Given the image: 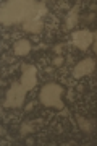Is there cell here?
<instances>
[{
	"mask_svg": "<svg viewBox=\"0 0 97 146\" xmlns=\"http://www.w3.org/2000/svg\"><path fill=\"white\" fill-rule=\"evenodd\" d=\"M61 94H63V88L55 83H49L41 89L39 93V99L44 106L47 107H55V109H65V104L61 101Z\"/></svg>",
	"mask_w": 97,
	"mask_h": 146,
	"instance_id": "6da1fadb",
	"label": "cell"
},
{
	"mask_svg": "<svg viewBox=\"0 0 97 146\" xmlns=\"http://www.w3.org/2000/svg\"><path fill=\"white\" fill-rule=\"evenodd\" d=\"M28 89L21 84V81H15L7 91V98L3 101V107H21L24 102Z\"/></svg>",
	"mask_w": 97,
	"mask_h": 146,
	"instance_id": "7a4b0ae2",
	"label": "cell"
},
{
	"mask_svg": "<svg viewBox=\"0 0 97 146\" xmlns=\"http://www.w3.org/2000/svg\"><path fill=\"white\" fill-rule=\"evenodd\" d=\"M20 81L28 91L34 89V86L37 84V68L34 65H29V63H23L21 65V80Z\"/></svg>",
	"mask_w": 97,
	"mask_h": 146,
	"instance_id": "3957f363",
	"label": "cell"
},
{
	"mask_svg": "<svg viewBox=\"0 0 97 146\" xmlns=\"http://www.w3.org/2000/svg\"><path fill=\"white\" fill-rule=\"evenodd\" d=\"M92 42H94V33H91L89 29H81V31L73 33V44L79 50H86Z\"/></svg>",
	"mask_w": 97,
	"mask_h": 146,
	"instance_id": "277c9868",
	"label": "cell"
},
{
	"mask_svg": "<svg viewBox=\"0 0 97 146\" xmlns=\"http://www.w3.org/2000/svg\"><path fill=\"white\" fill-rule=\"evenodd\" d=\"M94 68H96V62H94V58L87 57L84 60L78 63L75 70H73V76L75 78H81V76H86V75H91L94 72Z\"/></svg>",
	"mask_w": 97,
	"mask_h": 146,
	"instance_id": "5b68a950",
	"label": "cell"
},
{
	"mask_svg": "<svg viewBox=\"0 0 97 146\" xmlns=\"http://www.w3.org/2000/svg\"><path fill=\"white\" fill-rule=\"evenodd\" d=\"M31 50V42L28 41V39H20V41L15 42V46H13V52H15V55H20V57H23V55H26V54H29Z\"/></svg>",
	"mask_w": 97,
	"mask_h": 146,
	"instance_id": "8992f818",
	"label": "cell"
},
{
	"mask_svg": "<svg viewBox=\"0 0 97 146\" xmlns=\"http://www.w3.org/2000/svg\"><path fill=\"white\" fill-rule=\"evenodd\" d=\"M23 28L29 33H41L42 28H44V23L41 21V18H32V20L26 21L24 25H23Z\"/></svg>",
	"mask_w": 97,
	"mask_h": 146,
	"instance_id": "52a82bcc",
	"label": "cell"
},
{
	"mask_svg": "<svg viewBox=\"0 0 97 146\" xmlns=\"http://www.w3.org/2000/svg\"><path fill=\"white\" fill-rule=\"evenodd\" d=\"M78 23V8H73L71 13L68 15V20H67V28L68 29H71L75 28V25Z\"/></svg>",
	"mask_w": 97,
	"mask_h": 146,
	"instance_id": "ba28073f",
	"label": "cell"
},
{
	"mask_svg": "<svg viewBox=\"0 0 97 146\" xmlns=\"http://www.w3.org/2000/svg\"><path fill=\"white\" fill-rule=\"evenodd\" d=\"M76 122H78V125H79V128H81L82 131H91V123H89V120L82 119L81 115H76Z\"/></svg>",
	"mask_w": 97,
	"mask_h": 146,
	"instance_id": "9c48e42d",
	"label": "cell"
},
{
	"mask_svg": "<svg viewBox=\"0 0 97 146\" xmlns=\"http://www.w3.org/2000/svg\"><path fill=\"white\" fill-rule=\"evenodd\" d=\"M34 130V127L31 125V123H23V127H21V135L24 136L28 131H32Z\"/></svg>",
	"mask_w": 97,
	"mask_h": 146,
	"instance_id": "30bf717a",
	"label": "cell"
},
{
	"mask_svg": "<svg viewBox=\"0 0 97 146\" xmlns=\"http://www.w3.org/2000/svg\"><path fill=\"white\" fill-rule=\"evenodd\" d=\"M61 63H63V57H61V55H58V57L53 58V65H55V67H60Z\"/></svg>",
	"mask_w": 97,
	"mask_h": 146,
	"instance_id": "8fae6325",
	"label": "cell"
},
{
	"mask_svg": "<svg viewBox=\"0 0 97 146\" xmlns=\"http://www.w3.org/2000/svg\"><path fill=\"white\" fill-rule=\"evenodd\" d=\"M94 50L97 52V33H94Z\"/></svg>",
	"mask_w": 97,
	"mask_h": 146,
	"instance_id": "7c38bea8",
	"label": "cell"
},
{
	"mask_svg": "<svg viewBox=\"0 0 97 146\" xmlns=\"http://www.w3.org/2000/svg\"><path fill=\"white\" fill-rule=\"evenodd\" d=\"M53 52H55V54H60V52H61V46H55V47H53Z\"/></svg>",
	"mask_w": 97,
	"mask_h": 146,
	"instance_id": "4fadbf2b",
	"label": "cell"
}]
</instances>
